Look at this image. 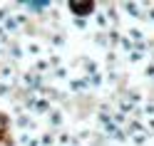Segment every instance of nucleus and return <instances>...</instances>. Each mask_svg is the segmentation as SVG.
<instances>
[{"instance_id":"obj_1","label":"nucleus","mask_w":154,"mask_h":146,"mask_svg":"<svg viewBox=\"0 0 154 146\" xmlns=\"http://www.w3.org/2000/svg\"><path fill=\"white\" fill-rule=\"evenodd\" d=\"M72 10H75V13H90V10H92V5H90V3H87V5H80V3H72Z\"/></svg>"}]
</instances>
